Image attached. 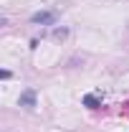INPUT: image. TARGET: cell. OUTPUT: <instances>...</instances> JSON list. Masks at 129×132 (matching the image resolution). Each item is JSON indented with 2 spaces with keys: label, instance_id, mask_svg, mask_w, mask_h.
I'll use <instances>...</instances> for the list:
<instances>
[{
  "label": "cell",
  "instance_id": "1",
  "mask_svg": "<svg viewBox=\"0 0 129 132\" xmlns=\"http://www.w3.org/2000/svg\"><path fill=\"white\" fill-rule=\"evenodd\" d=\"M58 20V15L53 13V10H38V13H33L31 15V23L33 26H53Z\"/></svg>",
  "mask_w": 129,
  "mask_h": 132
},
{
  "label": "cell",
  "instance_id": "2",
  "mask_svg": "<svg viewBox=\"0 0 129 132\" xmlns=\"http://www.w3.org/2000/svg\"><path fill=\"white\" fill-rule=\"evenodd\" d=\"M18 104L25 107V109H33V107H35V92H33V89H25V92L20 94V99H18Z\"/></svg>",
  "mask_w": 129,
  "mask_h": 132
},
{
  "label": "cell",
  "instance_id": "3",
  "mask_svg": "<svg viewBox=\"0 0 129 132\" xmlns=\"http://www.w3.org/2000/svg\"><path fill=\"white\" fill-rule=\"evenodd\" d=\"M84 104H86V107H91V109H96V107H101V102H99V97H94V94H86V97H84Z\"/></svg>",
  "mask_w": 129,
  "mask_h": 132
},
{
  "label": "cell",
  "instance_id": "4",
  "mask_svg": "<svg viewBox=\"0 0 129 132\" xmlns=\"http://www.w3.org/2000/svg\"><path fill=\"white\" fill-rule=\"evenodd\" d=\"M66 36H68L66 28H56V31H53V38H66Z\"/></svg>",
  "mask_w": 129,
  "mask_h": 132
}]
</instances>
